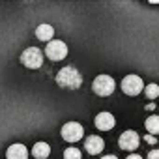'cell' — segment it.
<instances>
[{"mask_svg":"<svg viewBox=\"0 0 159 159\" xmlns=\"http://www.w3.org/2000/svg\"><path fill=\"white\" fill-rule=\"evenodd\" d=\"M56 83L60 88H66V90H77L81 88L83 84V75L79 73L73 66H66L58 71L56 75Z\"/></svg>","mask_w":159,"mask_h":159,"instance_id":"6da1fadb","label":"cell"},{"mask_svg":"<svg viewBox=\"0 0 159 159\" xmlns=\"http://www.w3.org/2000/svg\"><path fill=\"white\" fill-rule=\"evenodd\" d=\"M114 88H116V83H114V79L111 75H98L94 79V83H92V90L101 98L111 96L114 92Z\"/></svg>","mask_w":159,"mask_h":159,"instance_id":"7a4b0ae2","label":"cell"},{"mask_svg":"<svg viewBox=\"0 0 159 159\" xmlns=\"http://www.w3.org/2000/svg\"><path fill=\"white\" fill-rule=\"evenodd\" d=\"M21 62H23V66L28 67V69H38V67H41V64H43V52H41L38 47H28V49L23 51Z\"/></svg>","mask_w":159,"mask_h":159,"instance_id":"3957f363","label":"cell"},{"mask_svg":"<svg viewBox=\"0 0 159 159\" xmlns=\"http://www.w3.org/2000/svg\"><path fill=\"white\" fill-rule=\"evenodd\" d=\"M83 135H84V129L79 122H67L62 125V139L66 142H77L83 139Z\"/></svg>","mask_w":159,"mask_h":159,"instance_id":"277c9868","label":"cell"},{"mask_svg":"<svg viewBox=\"0 0 159 159\" xmlns=\"http://www.w3.org/2000/svg\"><path fill=\"white\" fill-rule=\"evenodd\" d=\"M45 54H47L51 60H54V62L64 60V58L67 56V45H66L62 39H52V41L47 43V47H45Z\"/></svg>","mask_w":159,"mask_h":159,"instance_id":"5b68a950","label":"cell"},{"mask_svg":"<svg viewBox=\"0 0 159 159\" xmlns=\"http://www.w3.org/2000/svg\"><path fill=\"white\" fill-rule=\"evenodd\" d=\"M122 90L127 96H139L144 90V83H142V79L139 75H127L122 81Z\"/></svg>","mask_w":159,"mask_h":159,"instance_id":"8992f818","label":"cell"},{"mask_svg":"<svg viewBox=\"0 0 159 159\" xmlns=\"http://www.w3.org/2000/svg\"><path fill=\"white\" fill-rule=\"evenodd\" d=\"M139 142H140V139H139L137 131H131V129H127L125 133H122V137H120V140H118L120 148H122V150H127V152L139 148Z\"/></svg>","mask_w":159,"mask_h":159,"instance_id":"52a82bcc","label":"cell"},{"mask_svg":"<svg viewBox=\"0 0 159 159\" xmlns=\"http://www.w3.org/2000/svg\"><path fill=\"white\" fill-rule=\"evenodd\" d=\"M114 124H116V120L111 112H99L96 116V127L99 131H109V129L114 127Z\"/></svg>","mask_w":159,"mask_h":159,"instance_id":"ba28073f","label":"cell"},{"mask_svg":"<svg viewBox=\"0 0 159 159\" xmlns=\"http://www.w3.org/2000/svg\"><path fill=\"white\" fill-rule=\"evenodd\" d=\"M103 146H105V142H103V139L98 137V135H92V137H88V139L84 140V148H86V152H88L90 155L101 153Z\"/></svg>","mask_w":159,"mask_h":159,"instance_id":"9c48e42d","label":"cell"},{"mask_svg":"<svg viewBox=\"0 0 159 159\" xmlns=\"http://www.w3.org/2000/svg\"><path fill=\"white\" fill-rule=\"evenodd\" d=\"M8 159H28V150L25 144H11L6 152Z\"/></svg>","mask_w":159,"mask_h":159,"instance_id":"30bf717a","label":"cell"},{"mask_svg":"<svg viewBox=\"0 0 159 159\" xmlns=\"http://www.w3.org/2000/svg\"><path fill=\"white\" fill-rule=\"evenodd\" d=\"M52 36H54V28L51 25H39L36 28V38L39 41H52Z\"/></svg>","mask_w":159,"mask_h":159,"instance_id":"8fae6325","label":"cell"},{"mask_svg":"<svg viewBox=\"0 0 159 159\" xmlns=\"http://www.w3.org/2000/svg\"><path fill=\"white\" fill-rule=\"evenodd\" d=\"M49 153H51V146L47 142H36L32 148V155L36 159H45V157H49Z\"/></svg>","mask_w":159,"mask_h":159,"instance_id":"7c38bea8","label":"cell"},{"mask_svg":"<svg viewBox=\"0 0 159 159\" xmlns=\"http://www.w3.org/2000/svg\"><path fill=\"white\" fill-rule=\"evenodd\" d=\"M144 125H146L148 135H153V137H155V135H159V116H155V114H153V116H150V118L146 120V124H144Z\"/></svg>","mask_w":159,"mask_h":159,"instance_id":"4fadbf2b","label":"cell"},{"mask_svg":"<svg viewBox=\"0 0 159 159\" xmlns=\"http://www.w3.org/2000/svg\"><path fill=\"white\" fill-rule=\"evenodd\" d=\"M144 92H146V98H148V99H155V98L159 96V86H157L155 83H152V84L144 86Z\"/></svg>","mask_w":159,"mask_h":159,"instance_id":"5bb4252c","label":"cell"},{"mask_svg":"<svg viewBox=\"0 0 159 159\" xmlns=\"http://www.w3.org/2000/svg\"><path fill=\"white\" fill-rule=\"evenodd\" d=\"M83 155H81V150L79 148H67L66 152H64V159H81Z\"/></svg>","mask_w":159,"mask_h":159,"instance_id":"9a60e30c","label":"cell"},{"mask_svg":"<svg viewBox=\"0 0 159 159\" xmlns=\"http://www.w3.org/2000/svg\"><path fill=\"white\" fill-rule=\"evenodd\" d=\"M144 140H146L148 144H155V142H157V139H155L153 135H146V137H144Z\"/></svg>","mask_w":159,"mask_h":159,"instance_id":"2e32d148","label":"cell"},{"mask_svg":"<svg viewBox=\"0 0 159 159\" xmlns=\"http://www.w3.org/2000/svg\"><path fill=\"white\" fill-rule=\"evenodd\" d=\"M148 159H159V150H152L148 153Z\"/></svg>","mask_w":159,"mask_h":159,"instance_id":"e0dca14e","label":"cell"},{"mask_svg":"<svg viewBox=\"0 0 159 159\" xmlns=\"http://www.w3.org/2000/svg\"><path fill=\"white\" fill-rule=\"evenodd\" d=\"M127 159H142L139 153H131V155H127Z\"/></svg>","mask_w":159,"mask_h":159,"instance_id":"ac0fdd59","label":"cell"},{"mask_svg":"<svg viewBox=\"0 0 159 159\" xmlns=\"http://www.w3.org/2000/svg\"><path fill=\"white\" fill-rule=\"evenodd\" d=\"M153 109H155V105H153V103H148V105H146V111H153Z\"/></svg>","mask_w":159,"mask_h":159,"instance_id":"d6986e66","label":"cell"},{"mask_svg":"<svg viewBox=\"0 0 159 159\" xmlns=\"http://www.w3.org/2000/svg\"><path fill=\"white\" fill-rule=\"evenodd\" d=\"M101 159H118V157H116V155H103Z\"/></svg>","mask_w":159,"mask_h":159,"instance_id":"ffe728a7","label":"cell"}]
</instances>
